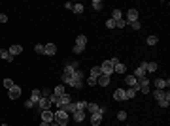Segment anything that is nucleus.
<instances>
[{
	"mask_svg": "<svg viewBox=\"0 0 170 126\" xmlns=\"http://www.w3.org/2000/svg\"><path fill=\"white\" fill-rule=\"evenodd\" d=\"M83 77H85V73L81 72V70H76V72H74V75H72L70 77V81H68V83L66 85H70V87H74V89H83Z\"/></svg>",
	"mask_w": 170,
	"mask_h": 126,
	"instance_id": "f257e3e1",
	"label": "nucleus"
},
{
	"mask_svg": "<svg viewBox=\"0 0 170 126\" xmlns=\"http://www.w3.org/2000/svg\"><path fill=\"white\" fill-rule=\"evenodd\" d=\"M49 100H51V104H55L57 107H63V105H66V104H70L72 102V96L70 94H60V96H57V94H53V96H49Z\"/></svg>",
	"mask_w": 170,
	"mask_h": 126,
	"instance_id": "f03ea898",
	"label": "nucleus"
},
{
	"mask_svg": "<svg viewBox=\"0 0 170 126\" xmlns=\"http://www.w3.org/2000/svg\"><path fill=\"white\" fill-rule=\"evenodd\" d=\"M85 45H87V36H83V34H79L78 38H76V45H74V53L76 55H79V53H83V49H85Z\"/></svg>",
	"mask_w": 170,
	"mask_h": 126,
	"instance_id": "7ed1b4c3",
	"label": "nucleus"
},
{
	"mask_svg": "<svg viewBox=\"0 0 170 126\" xmlns=\"http://www.w3.org/2000/svg\"><path fill=\"white\" fill-rule=\"evenodd\" d=\"M53 120L57 124H66L68 123V113H64L63 109H59L57 113H53Z\"/></svg>",
	"mask_w": 170,
	"mask_h": 126,
	"instance_id": "20e7f679",
	"label": "nucleus"
},
{
	"mask_svg": "<svg viewBox=\"0 0 170 126\" xmlns=\"http://www.w3.org/2000/svg\"><path fill=\"white\" fill-rule=\"evenodd\" d=\"M100 72H102L104 75H112L113 73V64L110 60H104L102 64H100Z\"/></svg>",
	"mask_w": 170,
	"mask_h": 126,
	"instance_id": "39448f33",
	"label": "nucleus"
},
{
	"mask_svg": "<svg viewBox=\"0 0 170 126\" xmlns=\"http://www.w3.org/2000/svg\"><path fill=\"white\" fill-rule=\"evenodd\" d=\"M8 96L11 98V100H17L19 96H21V87H17V85H13L10 90H8Z\"/></svg>",
	"mask_w": 170,
	"mask_h": 126,
	"instance_id": "423d86ee",
	"label": "nucleus"
},
{
	"mask_svg": "<svg viewBox=\"0 0 170 126\" xmlns=\"http://www.w3.org/2000/svg\"><path fill=\"white\" fill-rule=\"evenodd\" d=\"M102 113L100 111H95V113H91V124L93 126H100V123H102Z\"/></svg>",
	"mask_w": 170,
	"mask_h": 126,
	"instance_id": "0eeeda50",
	"label": "nucleus"
},
{
	"mask_svg": "<svg viewBox=\"0 0 170 126\" xmlns=\"http://www.w3.org/2000/svg\"><path fill=\"white\" fill-rule=\"evenodd\" d=\"M36 105H38V109H40V111H44V109H49V105H51V100H49V98H40V102H38V104H36Z\"/></svg>",
	"mask_w": 170,
	"mask_h": 126,
	"instance_id": "6e6552de",
	"label": "nucleus"
},
{
	"mask_svg": "<svg viewBox=\"0 0 170 126\" xmlns=\"http://www.w3.org/2000/svg\"><path fill=\"white\" fill-rule=\"evenodd\" d=\"M125 83H127L129 87H134V89H138V92H140V85H138V79H136L134 75H127V77H125Z\"/></svg>",
	"mask_w": 170,
	"mask_h": 126,
	"instance_id": "1a4fd4ad",
	"label": "nucleus"
},
{
	"mask_svg": "<svg viewBox=\"0 0 170 126\" xmlns=\"http://www.w3.org/2000/svg\"><path fill=\"white\" fill-rule=\"evenodd\" d=\"M166 96H170V94H168V90H166V92H164L163 89H155V90H153V98H155L157 102H159V100H163V98H166Z\"/></svg>",
	"mask_w": 170,
	"mask_h": 126,
	"instance_id": "9d476101",
	"label": "nucleus"
},
{
	"mask_svg": "<svg viewBox=\"0 0 170 126\" xmlns=\"http://www.w3.org/2000/svg\"><path fill=\"white\" fill-rule=\"evenodd\" d=\"M40 115H42V120H44V123H53V113H51L49 109L40 111Z\"/></svg>",
	"mask_w": 170,
	"mask_h": 126,
	"instance_id": "9b49d317",
	"label": "nucleus"
},
{
	"mask_svg": "<svg viewBox=\"0 0 170 126\" xmlns=\"http://www.w3.org/2000/svg\"><path fill=\"white\" fill-rule=\"evenodd\" d=\"M110 81H112V75H100L98 79H96V85H100V87H108L110 85Z\"/></svg>",
	"mask_w": 170,
	"mask_h": 126,
	"instance_id": "f8f14e48",
	"label": "nucleus"
},
{
	"mask_svg": "<svg viewBox=\"0 0 170 126\" xmlns=\"http://www.w3.org/2000/svg\"><path fill=\"white\" fill-rule=\"evenodd\" d=\"M132 21H138V11H136L134 8H131V10L127 11V23H132Z\"/></svg>",
	"mask_w": 170,
	"mask_h": 126,
	"instance_id": "ddd939ff",
	"label": "nucleus"
},
{
	"mask_svg": "<svg viewBox=\"0 0 170 126\" xmlns=\"http://www.w3.org/2000/svg\"><path fill=\"white\" fill-rule=\"evenodd\" d=\"M8 53H10L11 57H17V55H21V53H23V47H21V45H15V43H13V45L8 49Z\"/></svg>",
	"mask_w": 170,
	"mask_h": 126,
	"instance_id": "4468645a",
	"label": "nucleus"
},
{
	"mask_svg": "<svg viewBox=\"0 0 170 126\" xmlns=\"http://www.w3.org/2000/svg\"><path fill=\"white\" fill-rule=\"evenodd\" d=\"M44 49H46L47 57H53V55L57 53V45H55V43H47V45H44Z\"/></svg>",
	"mask_w": 170,
	"mask_h": 126,
	"instance_id": "2eb2a0df",
	"label": "nucleus"
},
{
	"mask_svg": "<svg viewBox=\"0 0 170 126\" xmlns=\"http://www.w3.org/2000/svg\"><path fill=\"white\" fill-rule=\"evenodd\" d=\"M40 98H42V92H40V89H34V90H32V94H30V102L36 105V104L40 102Z\"/></svg>",
	"mask_w": 170,
	"mask_h": 126,
	"instance_id": "dca6fc26",
	"label": "nucleus"
},
{
	"mask_svg": "<svg viewBox=\"0 0 170 126\" xmlns=\"http://www.w3.org/2000/svg\"><path fill=\"white\" fill-rule=\"evenodd\" d=\"M140 66H144L148 73H151V72H155V70H157V62H142Z\"/></svg>",
	"mask_w": 170,
	"mask_h": 126,
	"instance_id": "f3484780",
	"label": "nucleus"
},
{
	"mask_svg": "<svg viewBox=\"0 0 170 126\" xmlns=\"http://www.w3.org/2000/svg\"><path fill=\"white\" fill-rule=\"evenodd\" d=\"M72 119H74L76 123H83L85 120V111H74L72 113Z\"/></svg>",
	"mask_w": 170,
	"mask_h": 126,
	"instance_id": "a211bd4d",
	"label": "nucleus"
},
{
	"mask_svg": "<svg viewBox=\"0 0 170 126\" xmlns=\"http://www.w3.org/2000/svg\"><path fill=\"white\" fill-rule=\"evenodd\" d=\"M145 75H148V72H145L144 66H138V68L134 70V77H136V79H142V77H145Z\"/></svg>",
	"mask_w": 170,
	"mask_h": 126,
	"instance_id": "6ab92c4d",
	"label": "nucleus"
},
{
	"mask_svg": "<svg viewBox=\"0 0 170 126\" xmlns=\"http://www.w3.org/2000/svg\"><path fill=\"white\" fill-rule=\"evenodd\" d=\"M168 85H170V81L168 79H157L155 81V89H168Z\"/></svg>",
	"mask_w": 170,
	"mask_h": 126,
	"instance_id": "aec40b11",
	"label": "nucleus"
},
{
	"mask_svg": "<svg viewBox=\"0 0 170 126\" xmlns=\"http://www.w3.org/2000/svg\"><path fill=\"white\" fill-rule=\"evenodd\" d=\"M113 98H115V100H119V102L127 100V96H125V89H117L115 92H113Z\"/></svg>",
	"mask_w": 170,
	"mask_h": 126,
	"instance_id": "412c9836",
	"label": "nucleus"
},
{
	"mask_svg": "<svg viewBox=\"0 0 170 126\" xmlns=\"http://www.w3.org/2000/svg\"><path fill=\"white\" fill-rule=\"evenodd\" d=\"M59 109H63L64 113H74V111H78V109H76V104H74V102H70V104L63 105V107H59Z\"/></svg>",
	"mask_w": 170,
	"mask_h": 126,
	"instance_id": "4be33fe9",
	"label": "nucleus"
},
{
	"mask_svg": "<svg viewBox=\"0 0 170 126\" xmlns=\"http://www.w3.org/2000/svg\"><path fill=\"white\" fill-rule=\"evenodd\" d=\"M113 72H115V73H119V75H121V73H125V72H127V66H125L123 62H117V64L113 66Z\"/></svg>",
	"mask_w": 170,
	"mask_h": 126,
	"instance_id": "5701e85b",
	"label": "nucleus"
},
{
	"mask_svg": "<svg viewBox=\"0 0 170 126\" xmlns=\"http://www.w3.org/2000/svg\"><path fill=\"white\" fill-rule=\"evenodd\" d=\"M0 58H4L6 62H11V60H13V57L8 53V49H0Z\"/></svg>",
	"mask_w": 170,
	"mask_h": 126,
	"instance_id": "b1692460",
	"label": "nucleus"
},
{
	"mask_svg": "<svg viewBox=\"0 0 170 126\" xmlns=\"http://www.w3.org/2000/svg\"><path fill=\"white\" fill-rule=\"evenodd\" d=\"M136 92H138V89H134V87H129V89L125 90V96H127V100H129V98H134Z\"/></svg>",
	"mask_w": 170,
	"mask_h": 126,
	"instance_id": "393cba45",
	"label": "nucleus"
},
{
	"mask_svg": "<svg viewBox=\"0 0 170 126\" xmlns=\"http://www.w3.org/2000/svg\"><path fill=\"white\" fill-rule=\"evenodd\" d=\"M100 75H102V72H100V66H95V68H91V77L98 79Z\"/></svg>",
	"mask_w": 170,
	"mask_h": 126,
	"instance_id": "a878e982",
	"label": "nucleus"
},
{
	"mask_svg": "<svg viewBox=\"0 0 170 126\" xmlns=\"http://www.w3.org/2000/svg\"><path fill=\"white\" fill-rule=\"evenodd\" d=\"M83 4H74V6H72V11H74V13H78V15H81L83 13Z\"/></svg>",
	"mask_w": 170,
	"mask_h": 126,
	"instance_id": "bb28decb",
	"label": "nucleus"
},
{
	"mask_svg": "<svg viewBox=\"0 0 170 126\" xmlns=\"http://www.w3.org/2000/svg\"><path fill=\"white\" fill-rule=\"evenodd\" d=\"M168 105H170V96H166V98H163V100H159V107L166 109Z\"/></svg>",
	"mask_w": 170,
	"mask_h": 126,
	"instance_id": "cd10ccee",
	"label": "nucleus"
},
{
	"mask_svg": "<svg viewBox=\"0 0 170 126\" xmlns=\"http://www.w3.org/2000/svg\"><path fill=\"white\" fill-rule=\"evenodd\" d=\"M53 94H57V96H60V94H64V85L60 83V85H57L55 89H53Z\"/></svg>",
	"mask_w": 170,
	"mask_h": 126,
	"instance_id": "c85d7f7f",
	"label": "nucleus"
},
{
	"mask_svg": "<svg viewBox=\"0 0 170 126\" xmlns=\"http://www.w3.org/2000/svg\"><path fill=\"white\" fill-rule=\"evenodd\" d=\"M138 85H140V89H144V87H149V77L145 75V77H142V79H138Z\"/></svg>",
	"mask_w": 170,
	"mask_h": 126,
	"instance_id": "c756f323",
	"label": "nucleus"
},
{
	"mask_svg": "<svg viewBox=\"0 0 170 126\" xmlns=\"http://www.w3.org/2000/svg\"><path fill=\"white\" fill-rule=\"evenodd\" d=\"M112 19H113V21H119V19H123L121 10H113V11H112Z\"/></svg>",
	"mask_w": 170,
	"mask_h": 126,
	"instance_id": "7c9ffc66",
	"label": "nucleus"
},
{
	"mask_svg": "<svg viewBox=\"0 0 170 126\" xmlns=\"http://www.w3.org/2000/svg\"><path fill=\"white\" fill-rule=\"evenodd\" d=\"M145 42H148V45H157V43H159V38L157 36H148Z\"/></svg>",
	"mask_w": 170,
	"mask_h": 126,
	"instance_id": "2f4dec72",
	"label": "nucleus"
},
{
	"mask_svg": "<svg viewBox=\"0 0 170 126\" xmlns=\"http://www.w3.org/2000/svg\"><path fill=\"white\" fill-rule=\"evenodd\" d=\"M85 107H87V102H76V109H78V111H85Z\"/></svg>",
	"mask_w": 170,
	"mask_h": 126,
	"instance_id": "473e14b6",
	"label": "nucleus"
},
{
	"mask_svg": "<svg viewBox=\"0 0 170 126\" xmlns=\"http://www.w3.org/2000/svg\"><path fill=\"white\" fill-rule=\"evenodd\" d=\"M85 109H87V111H91V113H95V111H98V105L93 104V102H91V104L87 102V107H85Z\"/></svg>",
	"mask_w": 170,
	"mask_h": 126,
	"instance_id": "72a5a7b5",
	"label": "nucleus"
},
{
	"mask_svg": "<svg viewBox=\"0 0 170 126\" xmlns=\"http://www.w3.org/2000/svg\"><path fill=\"white\" fill-rule=\"evenodd\" d=\"M93 8H95L96 11H100V10H102V8H104V4L100 2V0H93Z\"/></svg>",
	"mask_w": 170,
	"mask_h": 126,
	"instance_id": "f704fd0d",
	"label": "nucleus"
},
{
	"mask_svg": "<svg viewBox=\"0 0 170 126\" xmlns=\"http://www.w3.org/2000/svg\"><path fill=\"white\" fill-rule=\"evenodd\" d=\"M34 51H36V53H38V55H46V49H44V45H40V43H38V45L34 47Z\"/></svg>",
	"mask_w": 170,
	"mask_h": 126,
	"instance_id": "c9c22d12",
	"label": "nucleus"
},
{
	"mask_svg": "<svg viewBox=\"0 0 170 126\" xmlns=\"http://www.w3.org/2000/svg\"><path fill=\"white\" fill-rule=\"evenodd\" d=\"M4 87H6V89H8V90H10V89H11V87H13V81H11V79H10V77H8V79H4Z\"/></svg>",
	"mask_w": 170,
	"mask_h": 126,
	"instance_id": "e433bc0d",
	"label": "nucleus"
},
{
	"mask_svg": "<svg viewBox=\"0 0 170 126\" xmlns=\"http://www.w3.org/2000/svg\"><path fill=\"white\" fill-rule=\"evenodd\" d=\"M129 25H131V26H132V28H134V30H140V28H142L140 21H132V23H129Z\"/></svg>",
	"mask_w": 170,
	"mask_h": 126,
	"instance_id": "4c0bfd02",
	"label": "nucleus"
},
{
	"mask_svg": "<svg viewBox=\"0 0 170 126\" xmlns=\"http://www.w3.org/2000/svg\"><path fill=\"white\" fill-rule=\"evenodd\" d=\"M125 25H127V21H123V19H119V21H115V28H123Z\"/></svg>",
	"mask_w": 170,
	"mask_h": 126,
	"instance_id": "58836bf2",
	"label": "nucleus"
},
{
	"mask_svg": "<svg viewBox=\"0 0 170 126\" xmlns=\"http://www.w3.org/2000/svg\"><path fill=\"white\" fill-rule=\"evenodd\" d=\"M40 92H42L44 98H49V96H51V90H49V89H44V90H40Z\"/></svg>",
	"mask_w": 170,
	"mask_h": 126,
	"instance_id": "ea45409f",
	"label": "nucleus"
},
{
	"mask_svg": "<svg viewBox=\"0 0 170 126\" xmlns=\"http://www.w3.org/2000/svg\"><path fill=\"white\" fill-rule=\"evenodd\" d=\"M106 26H108V28H115V21H113V19H108V21H106Z\"/></svg>",
	"mask_w": 170,
	"mask_h": 126,
	"instance_id": "a19ab883",
	"label": "nucleus"
},
{
	"mask_svg": "<svg viewBox=\"0 0 170 126\" xmlns=\"http://www.w3.org/2000/svg\"><path fill=\"white\" fill-rule=\"evenodd\" d=\"M87 85H89V87H95V85H96V79H95V77H91V75H89V79H87Z\"/></svg>",
	"mask_w": 170,
	"mask_h": 126,
	"instance_id": "79ce46f5",
	"label": "nucleus"
},
{
	"mask_svg": "<svg viewBox=\"0 0 170 126\" xmlns=\"http://www.w3.org/2000/svg\"><path fill=\"white\" fill-rule=\"evenodd\" d=\"M117 119H119V120H125V119H127V113H125V111H119V113H117Z\"/></svg>",
	"mask_w": 170,
	"mask_h": 126,
	"instance_id": "37998d69",
	"label": "nucleus"
},
{
	"mask_svg": "<svg viewBox=\"0 0 170 126\" xmlns=\"http://www.w3.org/2000/svg\"><path fill=\"white\" fill-rule=\"evenodd\" d=\"M0 23H8V15L6 13H0Z\"/></svg>",
	"mask_w": 170,
	"mask_h": 126,
	"instance_id": "c03bdc74",
	"label": "nucleus"
},
{
	"mask_svg": "<svg viewBox=\"0 0 170 126\" xmlns=\"http://www.w3.org/2000/svg\"><path fill=\"white\" fill-rule=\"evenodd\" d=\"M72 6H74L72 2H66V4H64V8H66V10H72Z\"/></svg>",
	"mask_w": 170,
	"mask_h": 126,
	"instance_id": "a18cd8bd",
	"label": "nucleus"
},
{
	"mask_svg": "<svg viewBox=\"0 0 170 126\" xmlns=\"http://www.w3.org/2000/svg\"><path fill=\"white\" fill-rule=\"evenodd\" d=\"M25 105H27V107H28V109H32V107H34V104H32V102H30V100H28V102H27V104H25Z\"/></svg>",
	"mask_w": 170,
	"mask_h": 126,
	"instance_id": "49530a36",
	"label": "nucleus"
},
{
	"mask_svg": "<svg viewBox=\"0 0 170 126\" xmlns=\"http://www.w3.org/2000/svg\"><path fill=\"white\" fill-rule=\"evenodd\" d=\"M40 126H49V123H44V120H42V123H40Z\"/></svg>",
	"mask_w": 170,
	"mask_h": 126,
	"instance_id": "de8ad7c7",
	"label": "nucleus"
},
{
	"mask_svg": "<svg viewBox=\"0 0 170 126\" xmlns=\"http://www.w3.org/2000/svg\"><path fill=\"white\" fill-rule=\"evenodd\" d=\"M49 126H59V124H57V123H55V120H53V123H49Z\"/></svg>",
	"mask_w": 170,
	"mask_h": 126,
	"instance_id": "09e8293b",
	"label": "nucleus"
},
{
	"mask_svg": "<svg viewBox=\"0 0 170 126\" xmlns=\"http://www.w3.org/2000/svg\"><path fill=\"white\" fill-rule=\"evenodd\" d=\"M59 126H68V123H66V124H59Z\"/></svg>",
	"mask_w": 170,
	"mask_h": 126,
	"instance_id": "8fccbe9b",
	"label": "nucleus"
}]
</instances>
